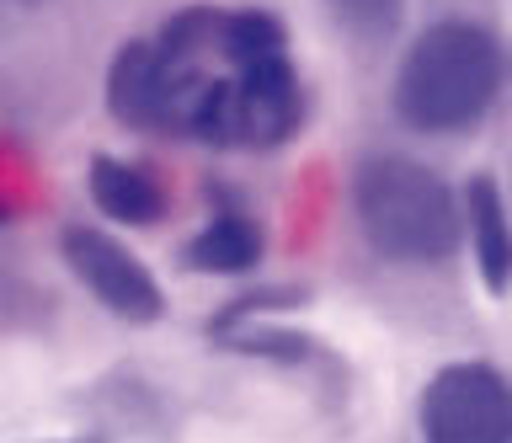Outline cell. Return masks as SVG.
Masks as SVG:
<instances>
[{
	"mask_svg": "<svg viewBox=\"0 0 512 443\" xmlns=\"http://www.w3.org/2000/svg\"><path fill=\"white\" fill-rule=\"evenodd\" d=\"M107 113L139 134L214 150H278L304 123V86L283 22L262 6H187L107 65Z\"/></svg>",
	"mask_w": 512,
	"mask_h": 443,
	"instance_id": "6da1fadb",
	"label": "cell"
},
{
	"mask_svg": "<svg viewBox=\"0 0 512 443\" xmlns=\"http://www.w3.org/2000/svg\"><path fill=\"white\" fill-rule=\"evenodd\" d=\"M507 43L486 22L443 17L411 38L395 70V113L416 134H464L502 102Z\"/></svg>",
	"mask_w": 512,
	"mask_h": 443,
	"instance_id": "7a4b0ae2",
	"label": "cell"
},
{
	"mask_svg": "<svg viewBox=\"0 0 512 443\" xmlns=\"http://www.w3.org/2000/svg\"><path fill=\"white\" fill-rule=\"evenodd\" d=\"M352 214L379 257L406 267L448 262L464 241V203L427 161L411 155H368L352 171Z\"/></svg>",
	"mask_w": 512,
	"mask_h": 443,
	"instance_id": "3957f363",
	"label": "cell"
},
{
	"mask_svg": "<svg viewBox=\"0 0 512 443\" xmlns=\"http://www.w3.org/2000/svg\"><path fill=\"white\" fill-rule=\"evenodd\" d=\"M416 422L422 443H512V379L480 358L448 363L427 379Z\"/></svg>",
	"mask_w": 512,
	"mask_h": 443,
	"instance_id": "277c9868",
	"label": "cell"
},
{
	"mask_svg": "<svg viewBox=\"0 0 512 443\" xmlns=\"http://www.w3.org/2000/svg\"><path fill=\"white\" fill-rule=\"evenodd\" d=\"M59 251H64V262H70V273L86 283L118 321L155 326L160 315H166V294H160L155 273L118 241V235H107L96 225H70Z\"/></svg>",
	"mask_w": 512,
	"mask_h": 443,
	"instance_id": "5b68a950",
	"label": "cell"
},
{
	"mask_svg": "<svg viewBox=\"0 0 512 443\" xmlns=\"http://www.w3.org/2000/svg\"><path fill=\"white\" fill-rule=\"evenodd\" d=\"M91 203L102 209L112 225L144 230L166 214V187H160L155 171H144L139 161H118V155H96L91 161Z\"/></svg>",
	"mask_w": 512,
	"mask_h": 443,
	"instance_id": "8992f818",
	"label": "cell"
},
{
	"mask_svg": "<svg viewBox=\"0 0 512 443\" xmlns=\"http://www.w3.org/2000/svg\"><path fill=\"white\" fill-rule=\"evenodd\" d=\"M464 230H470L480 283L491 294H502L512 283V219H507L502 187L491 177H470V187H464Z\"/></svg>",
	"mask_w": 512,
	"mask_h": 443,
	"instance_id": "52a82bcc",
	"label": "cell"
},
{
	"mask_svg": "<svg viewBox=\"0 0 512 443\" xmlns=\"http://www.w3.org/2000/svg\"><path fill=\"white\" fill-rule=\"evenodd\" d=\"M187 262L198 273H251L262 262V230L246 214H214L187 241Z\"/></svg>",
	"mask_w": 512,
	"mask_h": 443,
	"instance_id": "ba28073f",
	"label": "cell"
},
{
	"mask_svg": "<svg viewBox=\"0 0 512 443\" xmlns=\"http://www.w3.org/2000/svg\"><path fill=\"white\" fill-rule=\"evenodd\" d=\"M224 342L240 347V353H256V358H278V363H310V353H320L310 337H299V331H283V326L235 331V337H224Z\"/></svg>",
	"mask_w": 512,
	"mask_h": 443,
	"instance_id": "9c48e42d",
	"label": "cell"
},
{
	"mask_svg": "<svg viewBox=\"0 0 512 443\" xmlns=\"http://www.w3.org/2000/svg\"><path fill=\"white\" fill-rule=\"evenodd\" d=\"M336 11V22H347L363 38H390L400 17H406V0H326Z\"/></svg>",
	"mask_w": 512,
	"mask_h": 443,
	"instance_id": "30bf717a",
	"label": "cell"
},
{
	"mask_svg": "<svg viewBox=\"0 0 512 443\" xmlns=\"http://www.w3.org/2000/svg\"><path fill=\"white\" fill-rule=\"evenodd\" d=\"M16 6H38V0H16Z\"/></svg>",
	"mask_w": 512,
	"mask_h": 443,
	"instance_id": "8fae6325",
	"label": "cell"
},
{
	"mask_svg": "<svg viewBox=\"0 0 512 443\" xmlns=\"http://www.w3.org/2000/svg\"><path fill=\"white\" fill-rule=\"evenodd\" d=\"M75 443H86V438H75Z\"/></svg>",
	"mask_w": 512,
	"mask_h": 443,
	"instance_id": "7c38bea8",
	"label": "cell"
}]
</instances>
